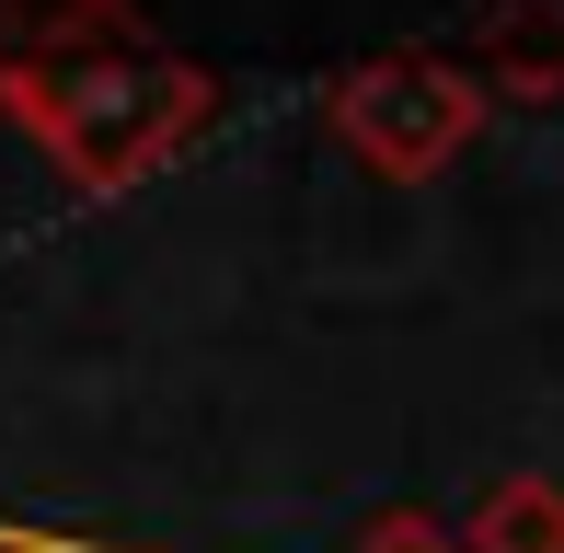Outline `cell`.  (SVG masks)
<instances>
[{"mask_svg": "<svg viewBox=\"0 0 564 553\" xmlns=\"http://www.w3.org/2000/svg\"><path fill=\"white\" fill-rule=\"evenodd\" d=\"M460 553H564V485L542 462L496 473V485L473 496V519H460Z\"/></svg>", "mask_w": 564, "mask_h": 553, "instance_id": "277c9868", "label": "cell"}, {"mask_svg": "<svg viewBox=\"0 0 564 553\" xmlns=\"http://www.w3.org/2000/svg\"><path fill=\"white\" fill-rule=\"evenodd\" d=\"M460 58L496 105H564V0H484Z\"/></svg>", "mask_w": 564, "mask_h": 553, "instance_id": "3957f363", "label": "cell"}, {"mask_svg": "<svg viewBox=\"0 0 564 553\" xmlns=\"http://www.w3.org/2000/svg\"><path fill=\"white\" fill-rule=\"evenodd\" d=\"M0 116L58 162V185L127 196L208 139L219 82L196 58H173L127 0H58V12H35V46L0 82Z\"/></svg>", "mask_w": 564, "mask_h": 553, "instance_id": "6da1fadb", "label": "cell"}, {"mask_svg": "<svg viewBox=\"0 0 564 553\" xmlns=\"http://www.w3.org/2000/svg\"><path fill=\"white\" fill-rule=\"evenodd\" d=\"M484 128H496V93L473 82V58H438V46H392L323 82V139L369 185H438L449 162L484 150Z\"/></svg>", "mask_w": 564, "mask_h": 553, "instance_id": "7a4b0ae2", "label": "cell"}, {"mask_svg": "<svg viewBox=\"0 0 564 553\" xmlns=\"http://www.w3.org/2000/svg\"><path fill=\"white\" fill-rule=\"evenodd\" d=\"M346 553H460V542L438 531V519H380V531H357Z\"/></svg>", "mask_w": 564, "mask_h": 553, "instance_id": "5b68a950", "label": "cell"}, {"mask_svg": "<svg viewBox=\"0 0 564 553\" xmlns=\"http://www.w3.org/2000/svg\"><path fill=\"white\" fill-rule=\"evenodd\" d=\"M23 46H35V0H0V82H12Z\"/></svg>", "mask_w": 564, "mask_h": 553, "instance_id": "8992f818", "label": "cell"}]
</instances>
